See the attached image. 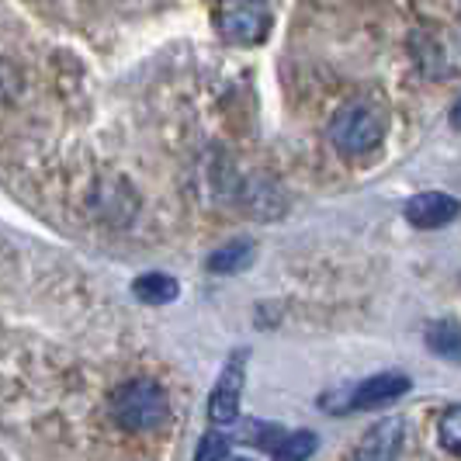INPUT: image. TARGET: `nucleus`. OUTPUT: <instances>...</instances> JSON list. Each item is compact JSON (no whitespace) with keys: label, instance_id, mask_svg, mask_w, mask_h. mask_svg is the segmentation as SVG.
Listing matches in <instances>:
<instances>
[{"label":"nucleus","instance_id":"17","mask_svg":"<svg viewBox=\"0 0 461 461\" xmlns=\"http://www.w3.org/2000/svg\"><path fill=\"white\" fill-rule=\"evenodd\" d=\"M232 461H247V458H232Z\"/></svg>","mask_w":461,"mask_h":461},{"label":"nucleus","instance_id":"10","mask_svg":"<svg viewBox=\"0 0 461 461\" xmlns=\"http://www.w3.org/2000/svg\"><path fill=\"white\" fill-rule=\"evenodd\" d=\"M250 257H254V243L236 240V243H226L222 250H215V254L208 257V271H212V275H232V271H243V267L250 264Z\"/></svg>","mask_w":461,"mask_h":461},{"label":"nucleus","instance_id":"12","mask_svg":"<svg viewBox=\"0 0 461 461\" xmlns=\"http://www.w3.org/2000/svg\"><path fill=\"white\" fill-rule=\"evenodd\" d=\"M438 440L447 455H461V406L444 410L438 423Z\"/></svg>","mask_w":461,"mask_h":461},{"label":"nucleus","instance_id":"16","mask_svg":"<svg viewBox=\"0 0 461 461\" xmlns=\"http://www.w3.org/2000/svg\"><path fill=\"white\" fill-rule=\"evenodd\" d=\"M451 125H455V129L461 132V97L455 101V108H451Z\"/></svg>","mask_w":461,"mask_h":461},{"label":"nucleus","instance_id":"8","mask_svg":"<svg viewBox=\"0 0 461 461\" xmlns=\"http://www.w3.org/2000/svg\"><path fill=\"white\" fill-rule=\"evenodd\" d=\"M132 292H136V299L146 302V305H167V302L177 299L181 285L170 275H142V277H136Z\"/></svg>","mask_w":461,"mask_h":461},{"label":"nucleus","instance_id":"4","mask_svg":"<svg viewBox=\"0 0 461 461\" xmlns=\"http://www.w3.org/2000/svg\"><path fill=\"white\" fill-rule=\"evenodd\" d=\"M458 212H461V202L451 198V194H444V191H420L402 208L406 222L416 226V230H444L447 222L458 219Z\"/></svg>","mask_w":461,"mask_h":461},{"label":"nucleus","instance_id":"3","mask_svg":"<svg viewBox=\"0 0 461 461\" xmlns=\"http://www.w3.org/2000/svg\"><path fill=\"white\" fill-rule=\"evenodd\" d=\"M215 32L230 46H260L271 32V11L264 0H219Z\"/></svg>","mask_w":461,"mask_h":461},{"label":"nucleus","instance_id":"15","mask_svg":"<svg viewBox=\"0 0 461 461\" xmlns=\"http://www.w3.org/2000/svg\"><path fill=\"white\" fill-rule=\"evenodd\" d=\"M18 84H22L18 69L11 67V63H4V59H0V101H4V97H11V94L18 91Z\"/></svg>","mask_w":461,"mask_h":461},{"label":"nucleus","instance_id":"2","mask_svg":"<svg viewBox=\"0 0 461 461\" xmlns=\"http://www.w3.org/2000/svg\"><path fill=\"white\" fill-rule=\"evenodd\" d=\"M385 112L368 101H350L330 122V142L340 157H368L385 139Z\"/></svg>","mask_w":461,"mask_h":461},{"label":"nucleus","instance_id":"7","mask_svg":"<svg viewBox=\"0 0 461 461\" xmlns=\"http://www.w3.org/2000/svg\"><path fill=\"white\" fill-rule=\"evenodd\" d=\"M399 447H402V423L399 420H382L361 438L354 461H395Z\"/></svg>","mask_w":461,"mask_h":461},{"label":"nucleus","instance_id":"14","mask_svg":"<svg viewBox=\"0 0 461 461\" xmlns=\"http://www.w3.org/2000/svg\"><path fill=\"white\" fill-rule=\"evenodd\" d=\"M230 455V440L222 438L219 430H212V434H205L202 438V444H198V455H194V461H222Z\"/></svg>","mask_w":461,"mask_h":461},{"label":"nucleus","instance_id":"9","mask_svg":"<svg viewBox=\"0 0 461 461\" xmlns=\"http://www.w3.org/2000/svg\"><path fill=\"white\" fill-rule=\"evenodd\" d=\"M427 347L440 354V357H451V361H461V326L455 320H438V323L427 326Z\"/></svg>","mask_w":461,"mask_h":461},{"label":"nucleus","instance_id":"6","mask_svg":"<svg viewBox=\"0 0 461 461\" xmlns=\"http://www.w3.org/2000/svg\"><path fill=\"white\" fill-rule=\"evenodd\" d=\"M410 393V378L402 375V371H382V375H375L368 382H361L357 389H354V402H350V410H371V406H385V402H393L399 395Z\"/></svg>","mask_w":461,"mask_h":461},{"label":"nucleus","instance_id":"5","mask_svg":"<svg viewBox=\"0 0 461 461\" xmlns=\"http://www.w3.org/2000/svg\"><path fill=\"white\" fill-rule=\"evenodd\" d=\"M243 361H247V354H236L230 365H226V371H222V378L215 382V389H212V399H208V416H212V423H215V427L236 423V416H240Z\"/></svg>","mask_w":461,"mask_h":461},{"label":"nucleus","instance_id":"1","mask_svg":"<svg viewBox=\"0 0 461 461\" xmlns=\"http://www.w3.org/2000/svg\"><path fill=\"white\" fill-rule=\"evenodd\" d=\"M112 416L118 427L146 434L167 423L170 416V399L153 378H129L112 393Z\"/></svg>","mask_w":461,"mask_h":461},{"label":"nucleus","instance_id":"13","mask_svg":"<svg viewBox=\"0 0 461 461\" xmlns=\"http://www.w3.org/2000/svg\"><path fill=\"white\" fill-rule=\"evenodd\" d=\"M250 427H254V430L247 434V440H250V444H257V447H264V451H271V455H275V447L281 444V440H285V430H281L277 423H250Z\"/></svg>","mask_w":461,"mask_h":461},{"label":"nucleus","instance_id":"11","mask_svg":"<svg viewBox=\"0 0 461 461\" xmlns=\"http://www.w3.org/2000/svg\"><path fill=\"white\" fill-rule=\"evenodd\" d=\"M320 447V438L312 430H295L285 434V440L275 447V461H309Z\"/></svg>","mask_w":461,"mask_h":461}]
</instances>
